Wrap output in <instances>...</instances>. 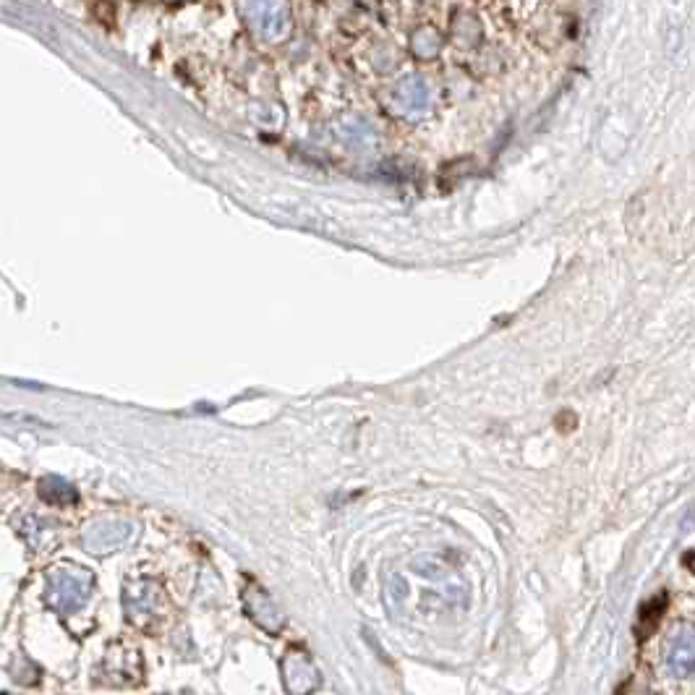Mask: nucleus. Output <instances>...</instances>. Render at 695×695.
Returning a JSON list of instances; mask_svg holds the SVG:
<instances>
[{
  "label": "nucleus",
  "mask_w": 695,
  "mask_h": 695,
  "mask_svg": "<svg viewBox=\"0 0 695 695\" xmlns=\"http://www.w3.org/2000/svg\"><path fill=\"white\" fill-rule=\"evenodd\" d=\"M662 667L675 680L695 677V622L680 620L662 638Z\"/></svg>",
  "instance_id": "1"
},
{
  "label": "nucleus",
  "mask_w": 695,
  "mask_h": 695,
  "mask_svg": "<svg viewBox=\"0 0 695 695\" xmlns=\"http://www.w3.org/2000/svg\"><path fill=\"white\" fill-rule=\"evenodd\" d=\"M280 672H283V685L288 695H311L319 688V669L314 667L311 656L301 648H291L280 662Z\"/></svg>",
  "instance_id": "2"
},
{
  "label": "nucleus",
  "mask_w": 695,
  "mask_h": 695,
  "mask_svg": "<svg viewBox=\"0 0 695 695\" xmlns=\"http://www.w3.org/2000/svg\"><path fill=\"white\" fill-rule=\"evenodd\" d=\"M92 578L89 575H74V573H55L50 578L48 588V604L61 612V615H71L81 601L87 599Z\"/></svg>",
  "instance_id": "3"
},
{
  "label": "nucleus",
  "mask_w": 695,
  "mask_h": 695,
  "mask_svg": "<svg viewBox=\"0 0 695 695\" xmlns=\"http://www.w3.org/2000/svg\"><path fill=\"white\" fill-rule=\"evenodd\" d=\"M251 591V588H249ZM246 607H249V617L254 622H257L259 628H264L267 633H280L283 630V625H285V617H283V612L275 607L270 601V596L267 594H262L259 588H254L251 594H246Z\"/></svg>",
  "instance_id": "4"
},
{
  "label": "nucleus",
  "mask_w": 695,
  "mask_h": 695,
  "mask_svg": "<svg viewBox=\"0 0 695 695\" xmlns=\"http://www.w3.org/2000/svg\"><path fill=\"white\" fill-rule=\"evenodd\" d=\"M123 601H126V612H129V617L136 622V625H147L149 617L160 615L162 596L157 588L155 591H152L149 586L131 588L129 594L123 596Z\"/></svg>",
  "instance_id": "5"
},
{
  "label": "nucleus",
  "mask_w": 695,
  "mask_h": 695,
  "mask_svg": "<svg viewBox=\"0 0 695 695\" xmlns=\"http://www.w3.org/2000/svg\"><path fill=\"white\" fill-rule=\"evenodd\" d=\"M11 677H14V682H19V685H37L40 669L34 667L27 656H19V659L11 662Z\"/></svg>",
  "instance_id": "6"
},
{
  "label": "nucleus",
  "mask_w": 695,
  "mask_h": 695,
  "mask_svg": "<svg viewBox=\"0 0 695 695\" xmlns=\"http://www.w3.org/2000/svg\"><path fill=\"white\" fill-rule=\"evenodd\" d=\"M690 570H693V573H695V554H693V557H690Z\"/></svg>",
  "instance_id": "7"
},
{
  "label": "nucleus",
  "mask_w": 695,
  "mask_h": 695,
  "mask_svg": "<svg viewBox=\"0 0 695 695\" xmlns=\"http://www.w3.org/2000/svg\"><path fill=\"white\" fill-rule=\"evenodd\" d=\"M3 695H11V693H3Z\"/></svg>",
  "instance_id": "8"
}]
</instances>
